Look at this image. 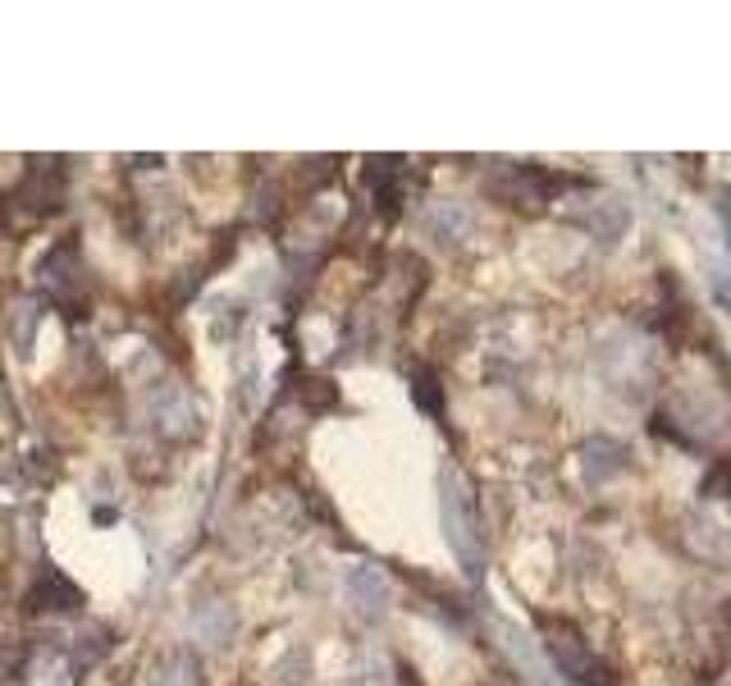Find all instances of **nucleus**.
I'll return each instance as SVG.
<instances>
[{"label": "nucleus", "instance_id": "obj_1", "mask_svg": "<svg viewBox=\"0 0 731 686\" xmlns=\"http://www.w3.org/2000/svg\"><path fill=\"white\" fill-rule=\"evenodd\" d=\"M544 646H549V655L557 659V668H563L576 686H618L613 682V673L599 664L594 655H590V646L581 640V631L576 627H567V623H557V618H544Z\"/></svg>", "mask_w": 731, "mask_h": 686}, {"label": "nucleus", "instance_id": "obj_2", "mask_svg": "<svg viewBox=\"0 0 731 686\" xmlns=\"http://www.w3.org/2000/svg\"><path fill=\"white\" fill-rule=\"evenodd\" d=\"M444 527H448V540H453V549L462 553V564H471V572H476V564H481L476 522H471V512L462 508V490H457L453 481H444Z\"/></svg>", "mask_w": 731, "mask_h": 686}, {"label": "nucleus", "instance_id": "obj_3", "mask_svg": "<svg viewBox=\"0 0 731 686\" xmlns=\"http://www.w3.org/2000/svg\"><path fill=\"white\" fill-rule=\"evenodd\" d=\"M581 467H585V481H604V477H613V471L626 467V449L618 440H585Z\"/></svg>", "mask_w": 731, "mask_h": 686}, {"label": "nucleus", "instance_id": "obj_4", "mask_svg": "<svg viewBox=\"0 0 731 686\" xmlns=\"http://www.w3.org/2000/svg\"><path fill=\"white\" fill-rule=\"evenodd\" d=\"M353 590H357V595L366 599V605H362V609H371V614H375V609L384 605V581H379V577H375L371 568H362V572H353Z\"/></svg>", "mask_w": 731, "mask_h": 686}, {"label": "nucleus", "instance_id": "obj_5", "mask_svg": "<svg viewBox=\"0 0 731 686\" xmlns=\"http://www.w3.org/2000/svg\"><path fill=\"white\" fill-rule=\"evenodd\" d=\"M416 399L429 403V412H439V399H435V375H416Z\"/></svg>", "mask_w": 731, "mask_h": 686}]
</instances>
